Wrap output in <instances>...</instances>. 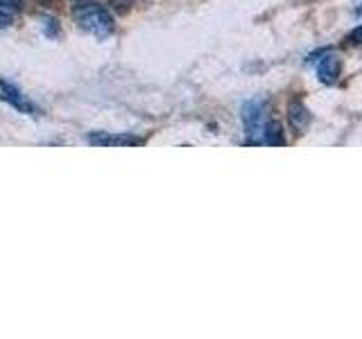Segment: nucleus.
Listing matches in <instances>:
<instances>
[{
    "label": "nucleus",
    "mask_w": 362,
    "mask_h": 339,
    "mask_svg": "<svg viewBox=\"0 0 362 339\" xmlns=\"http://www.w3.org/2000/svg\"><path fill=\"white\" fill-rule=\"evenodd\" d=\"M243 122L247 129V141L252 145H265V129H267V113L263 100H252L243 107Z\"/></svg>",
    "instance_id": "f257e3e1"
},
{
    "label": "nucleus",
    "mask_w": 362,
    "mask_h": 339,
    "mask_svg": "<svg viewBox=\"0 0 362 339\" xmlns=\"http://www.w3.org/2000/svg\"><path fill=\"white\" fill-rule=\"evenodd\" d=\"M75 18L79 23V28L95 39H107L113 32V18L102 7H82L75 14Z\"/></svg>",
    "instance_id": "f03ea898"
},
{
    "label": "nucleus",
    "mask_w": 362,
    "mask_h": 339,
    "mask_svg": "<svg viewBox=\"0 0 362 339\" xmlns=\"http://www.w3.org/2000/svg\"><path fill=\"white\" fill-rule=\"evenodd\" d=\"M339 73H342V64H339V59L333 52H326L320 59V64H317V77L324 84H335L339 79Z\"/></svg>",
    "instance_id": "7ed1b4c3"
},
{
    "label": "nucleus",
    "mask_w": 362,
    "mask_h": 339,
    "mask_svg": "<svg viewBox=\"0 0 362 339\" xmlns=\"http://www.w3.org/2000/svg\"><path fill=\"white\" fill-rule=\"evenodd\" d=\"M288 122L297 133H301L310 127V111L305 109V105L301 100H292L288 105Z\"/></svg>",
    "instance_id": "20e7f679"
},
{
    "label": "nucleus",
    "mask_w": 362,
    "mask_h": 339,
    "mask_svg": "<svg viewBox=\"0 0 362 339\" xmlns=\"http://www.w3.org/2000/svg\"><path fill=\"white\" fill-rule=\"evenodd\" d=\"M0 97H3L5 102H9L11 107H16L18 111L34 113V107L30 105L25 97L21 95V90L16 86H11L9 82H3V79H0Z\"/></svg>",
    "instance_id": "39448f33"
},
{
    "label": "nucleus",
    "mask_w": 362,
    "mask_h": 339,
    "mask_svg": "<svg viewBox=\"0 0 362 339\" xmlns=\"http://www.w3.org/2000/svg\"><path fill=\"white\" fill-rule=\"evenodd\" d=\"M90 145H141L139 138H132V136H111V133H90L88 136Z\"/></svg>",
    "instance_id": "423d86ee"
},
{
    "label": "nucleus",
    "mask_w": 362,
    "mask_h": 339,
    "mask_svg": "<svg viewBox=\"0 0 362 339\" xmlns=\"http://www.w3.org/2000/svg\"><path fill=\"white\" fill-rule=\"evenodd\" d=\"M265 145H286V136H283L281 122L269 120L265 129Z\"/></svg>",
    "instance_id": "0eeeda50"
},
{
    "label": "nucleus",
    "mask_w": 362,
    "mask_h": 339,
    "mask_svg": "<svg viewBox=\"0 0 362 339\" xmlns=\"http://www.w3.org/2000/svg\"><path fill=\"white\" fill-rule=\"evenodd\" d=\"M346 41H349V43H356V45L362 43V25H358L354 32H351L349 37H346Z\"/></svg>",
    "instance_id": "6e6552de"
},
{
    "label": "nucleus",
    "mask_w": 362,
    "mask_h": 339,
    "mask_svg": "<svg viewBox=\"0 0 362 339\" xmlns=\"http://www.w3.org/2000/svg\"><path fill=\"white\" fill-rule=\"evenodd\" d=\"M11 25V16L5 9H0V28H9Z\"/></svg>",
    "instance_id": "1a4fd4ad"
},
{
    "label": "nucleus",
    "mask_w": 362,
    "mask_h": 339,
    "mask_svg": "<svg viewBox=\"0 0 362 339\" xmlns=\"http://www.w3.org/2000/svg\"><path fill=\"white\" fill-rule=\"evenodd\" d=\"M358 14H362V5H360V7H358Z\"/></svg>",
    "instance_id": "9d476101"
}]
</instances>
